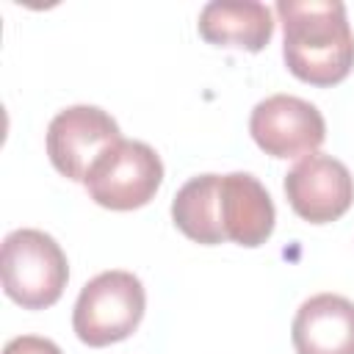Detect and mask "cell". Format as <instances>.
<instances>
[{
    "label": "cell",
    "instance_id": "obj_11",
    "mask_svg": "<svg viewBox=\"0 0 354 354\" xmlns=\"http://www.w3.org/2000/svg\"><path fill=\"white\" fill-rule=\"evenodd\" d=\"M218 177L221 174H199L191 177L171 199V218L177 230L205 246L224 243L221 221H218Z\"/></svg>",
    "mask_w": 354,
    "mask_h": 354
},
{
    "label": "cell",
    "instance_id": "obj_9",
    "mask_svg": "<svg viewBox=\"0 0 354 354\" xmlns=\"http://www.w3.org/2000/svg\"><path fill=\"white\" fill-rule=\"evenodd\" d=\"M296 354H354V301L337 293L310 296L290 326Z\"/></svg>",
    "mask_w": 354,
    "mask_h": 354
},
{
    "label": "cell",
    "instance_id": "obj_3",
    "mask_svg": "<svg viewBox=\"0 0 354 354\" xmlns=\"http://www.w3.org/2000/svg\"><path fill=\"white\" fill-rule=\"evenodd\" d=\"M147 307L144 285L130 271H102L88 279L72 310V329L80 343L102 348L130 337Z\"/></svg>",
    "mask_w": 354,
    "mask_h": 354
},
{
    "label": "cell",
    "instance_id": "obj_10",
    "mask_svg": "<svg viewBox=\"0 0 354 354\" xmlns=\"http://www.w3.org/2000/svg\"><path fill=\"white\" fill-rule=\"evenodd\" d=\"M196 28L207 44L260 53L274 36V17L257 0H216L199 11Z\"/></svg>",
    "mask_w": 354,
    "mask_h": 354
},
{
    "label": "cell",
    "instance_id": "obj_4",
    "mask_svg": "<svg viewBox=\"0 0 354 354\" xmlns=\"http://www.w3.org/2000/svg\"><path fill=\"white\" fill-rule=\"evenodd\" d=\"M163 183V163L144 141H116L88 169L83 185L88 196L108 210L144 207Z\"/></svg>",
    "mask_w": 354,
    "mask_h": 354
},
{
    "label": "cell",
    "instance_id": "obj_2",
    "mask_svg": "<svg viewBox=\"0 0 354 354\" xmlns=\"http://www.w3.org/2000/svg\"><path fill=\"white\" fill-rule=\"evenodd\" d=\"M3 290L25 310L53 307L69 279V263L53 235L41 230H14L0 252Z\"/></svg>",
    "mask_w": 354,
    "mask_h": 354
},
{
    "label": "cell",
    "instance_id": "obj_6",
    "mask_svg": "<svg viewBox=\"0 0 354 354\" xmlns=\"http://www.w3.org/2000/svg\"><path fill=\"white\" fill-rule=\"evenodd\" d=\"M249 133L271 158H307L324 144L326 122L313 102L293 94H271L254 105Z\"/></svg>",
    "mask_w": 354,
    "mask_h": 354
},
{
    "label": "cell",
    "instance_id": "obj_1",
    "mask_svg": "<svg viewBox=\"0 0 354 354\" xmlns=\"http://www.w3.org/2000/svg\"><path fill=\"white\" fill-rule=\"evenodd\" d=\"M282 55L293 77L335 86L354 66V33L340 0H279Z\"/></svg>",
    "mask_w": 354,
    "mask_h": 354
},
{
    "label": "cell",
    "instance_id": "obj_7",
    "mask_svg": "<svg viewBox=\"0 0 354 354\" xmlns=\"http://www.w3.org/2000/svg\"><path fill=\"white\" fill-rule=\"evenodd\" d=\"M285 196L299 218L310 224H329L351 207L354 177L343 160L313 152L285 174Z\"/></svg>",
    "mask_w": 354,
    "mask_h": 354
},
{
    "label": "cell",
    "instance_id": "obj_5",
    "mask_svg": "<svg viewBox=\"0 0 354 354\" xmlns=\"http://www.w3.org/2000/svg\"><path fill=\"white\" fill-rule=\"evenodd\" d=\"M116 141H122L116 119L97 105H72L55 113L47 127L50 163L75 183H83L97 158Z\"/></svg>",
    "mask_w": 354,
    "mask_h": 354
},
{
    "label": "cell",
    "instance_id": "obj_8",
    "mask_svg": "<svg viewBox=\"0 0 354 354\" xmlns=\"http://www.w3.org/2000/svg\"><path fill=\"white\" fill-rule=\"evenodd\" d=\"M218 221L227 241L260 246L271 238L277 210L266 185L246 171L218 177Z\"/></svg>",
    "mask_w": 354,
    "mask_h": 354
},
{
    "label": "cell",
    "instance_id": "obj_12",
    "mask_svg": "<svg viewBox=\"0 0 354 354\" xmlns=\"http://www.w3.org/2000/svg\"><path fill=\"white\" fill-rule=\"evenodd\" d=\"M3 354H64L50 337H39V335H19L14 340L6 343Z\"/></svg>",
    "mask_w": 354,
    "mask_h": 354
}]
</instances>
